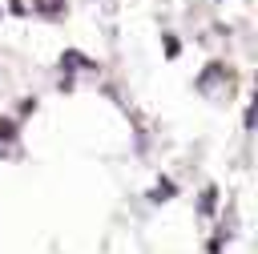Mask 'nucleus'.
Masks as SVG:
<instances>
[{
    "label": "nucleus",
    "instance_id": "nucleus-1",
    "mask_svg": "<svg viewBox=\"0 0 258 254\" xmlns=\"http://www.w3.org/2000/svg\"><path fill=\"white\" fill-rule=\"evenodd\" d=\"M32 8L40 16H56V12H64V0H32Z\"/></svg>",
    "mask_w": 258,
    "mask_h": 254
},
{
    "label": "nucleus",
    "instance_id": "nucleus-2",
    "mask_svg": "<svg viewBox=\"0 0 258 254\" xmlns=\"http://www.w3.org/2000/svg\"><path fill=\"white\" fill-rule=\"evenodd\" d=\"M149 198H153V202H161V198H173V185H157Z\"/></svg>",
    "mask_w": 258,
    "mask_h": 254
}]
</instances>
